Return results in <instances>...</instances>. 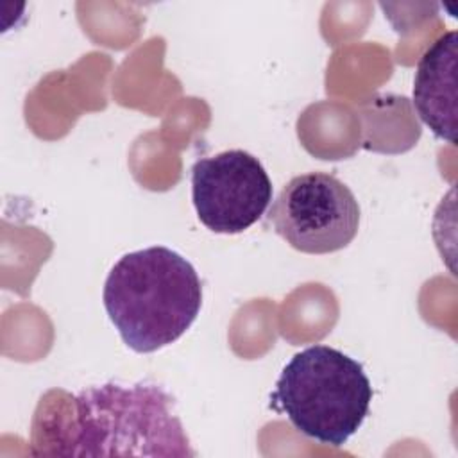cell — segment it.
<instances>
[{
	"instance_id": "obj_5",
	"label": "cell",
	"mask_w": 458,
	"mask_h": 458,
	"mask_svg": "<svg viewBox=\"0 0 458 458\" xmlns=\"http://www.w3.org/2000/svg\"><path fill=\"white\" fill-rule=\"evenodd\" d=\"M191 200L213 233L236 234L256 224L272 202V182L252 154L233 148L191 166Z\"/></svg>"
},
{
	"instance_id": "obj_1",
	"label": "cell",
	"mask_w": 458,
	"mask_h": 458,
	"mask_svg": "<svg viewBox=\"0 0 458 458\" xmlns=\"http://www.w3.org/2000/svg\"><path fill=\"white\" fill-rule=\"evenodd\" d=\"M174 397L154 383H104L48 392L32 420L30 449L43 456H195Z\"/></svg>"
},
{
	"instance_id": "obj_2",
	"label": "cell",
	"mask_w": 458,
	"mask_h": 458,
	"mask_svg": "<svg viewBox=\"0 0 458 458\" xmlns=\"http://www.w3.org/2000/svg\"><path fill=\"white\" fill-rule=\"evenodd\" d=\"M104 308L136 352H154L179 340L202 306V283L179 252L154 245L122 256L107 274Z\"/></svg>"
},
{
	"instance_id": "obj_3",
	"label": "cell",
	"mask_w": 458,
	"mask_h": 458,
	"mask_svg": "<svg viewBox=\"0 0 458 458\" xmlns=\"http://www.w3.org/2000/svg\"><path fill=\"white\" fill-rule=\"evenodd\" d=\"M370 401L363 365L324 344L293 354L270 394V408L286 415L299 433L333 447L361 428Z\"/></svg>"
},
{
	"instance_id": "obj_4",
	"label": "cell",
	"mask_w": 458,
	"mask_h": 458,
	"mask_svg": "<svg viewBox=\"0 0 458 458\" xmlns=\"http://www.w3.org/2000/svg\"><path fill=\"white\" fill-rule=\"evenodd\" d=\"M268 222L295 250L329 254L358 234L360 206L338 177L308 172L284 184L268 209Z\"/></svg>"
},
{
	"instance_id": "obj_6",
	"label": "cell",
	"mask_w": 458,
	"mask_h": 458,
	"mask_svg": "<svg viewBox=\"0 0 458 458\" xmlns=\"http://www.w3.org/2000/svg\"><path fill=\"white\" fill-rule=\"evenodd\" d=\"M458 34L437 38L419 59L413 81V106L429 131L445 143L456 141Z\"/></svg>"
}]
</instances>
